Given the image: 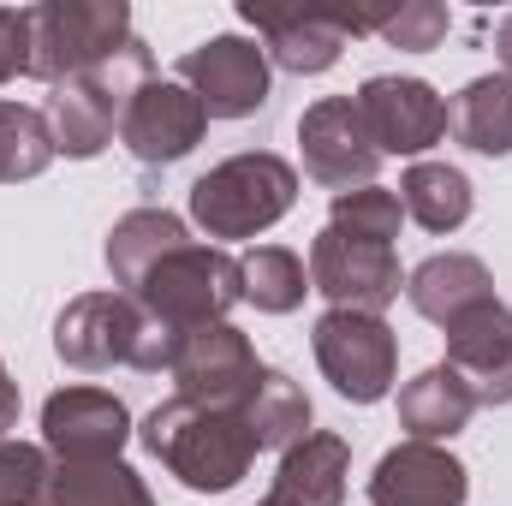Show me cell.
Returning <instances> with one entry per match:
<instances>
[{
    "label": "cell",
    "mask_w": 512,
    "mask_h": 506,
    "mask_svg": "<svg viewBox=\"0 0 512 506\" xmlns=\"http://www.w3.org/2000/svg\"><path fill=\"white\" fill-rule=\"evenodd\" d=\"M298 203V167L280 161L274 149H245V155H227L215 161L197 185H191V221L215 239V245H233V239H256L268 227H280Z\"/></svg>",
    "instance_id": "3957f363"
},
{
    "label": "cell",
    "mask_w": 512,
    "mask_h": 506,
    "mask_svg": "<svg viewBox=\"0 0 512 506\" xmlns=\"http://www.w3.org/2000/svg\"><path fill=\"white\" fill-rule=\"evenodd\" d=\"M399 209L423 227V233H459L477 209V191L459 167L447 161H411L399 179Z\"/></svg>",
    "instance_id": "603a6c76"
},
{
    "label": "cell",
    "mask_w": 512,
    "mask_h": 506,
    "mask_svg": "<svg viewBox=\"0 0 512 506\" xmlns=\"http://www.w3.org/2000/svg\"><path fill=\"white\" fill-rule=\"evenodd\" d=\"M179 84L209 108V120H251L268 108L274 66L251 36H209L179 54Z\"/></svg>",
    "instance_id": "52a82bcc"
},
{
    "label": "cell",
    "mask_w": 512,
    "mask_h": 506,
    "mask_svg": "<svg viewBox=\"0 0 512 506\" xmlns=\"http://www.w3.org/2000/svg\"><path fill=\"white\" fill-rule=\"evenodd\" d=\"M126 298H137L143 316L167 322L173 334H191V328H209V322H227L233 304H245V280H239V256H227L221 245H185V251L161 256Z\"/></svg>",
    "instance_id": "277c9868"
},
{
    "label": "cell",
    "mask_w": 512,
    "mask_h": 506,
    "mask_svg": "<svg viewBox=\"0 0 512 506\" xmlns=\"http://www.w3.org/2000/svg\"><path fill=\"white\" fill-rule=\"evenodd\" d=\"M447 131H453L459 149H471V155H489V161L512 155V78L507 72L471 78V84L447 102Z\"/></svg>",
    "instance_id": "7402d4cb"
},
{
    "label": "cell",
    "mask_w": 512,
    "mask_h": 506,
    "mask_svg": "<svg viewBox=\"0 0 512 506\" xmlns=\"http://www.w3.org/2000/svg\"><path fill=\"white\" fill-rule=\"evenodd\" d=\"M42 506H155V495L126 459H96V465H54Z\"/></svg>",
    "instance_id": "d4e9b609"
},
{
    "label": "cell",
    "mask_w": 512,
    "mask_h": 506,
    "mask_svg": "<svg viewBox=\"0 0 512 506\" xmlns=\"http://www.w3.org/2000/svg\"><path fill=\"white\" fill-rule=\"evenodd\" d=\"M167 376L179 381V399H191V405L239 411L251 399V387L262 381V364H256V346L233 322H209V328H191L179 340Z\"/></svg>",
    "instance_id": "4fadbf2b"
},
{
    "label": "cell",
    "mask_w": 512,
    "mask_h": 506,
    "mask_svg": "<svg viewBox=\"0 0 512 506\" xmlns=\"http://www.w3.org/2000/svg\"><path fill=\"white\" fill-rule=\"evenodd\" d=\"M131 435V411L120 393L108 387H60L42 399V447L54 453V465H96V459H120Z\"/></svg>",
    "instance_id": "7c38bea8"
},
{
    "label": "cell",
    "mask_w": 512,
    "mask_h": 506,
    "mask_svg": "<svg viewBox=\"0 0 512 506\" xmlns=\"http://www.w3.org/2000/svg\"><path fill=\"white\" fill-rule=\"evenodd\" d=\"M256 506H286V501H274V495H268V501H256Z\"/></svg>",
    "instance_id": "836d02e7"
},
{
    "label": "cell",
    "mask_w": 512,
    "mask_h": 506,
    "mask_svg": "<svg viewBox=\"0 0 512 506\" xmlns=\"http://www.w3.org/2000/svg\"><path fill=\"white\" fill-rule=\"evenodd\" d=\"M18 429V381H12V370L0 364V441Z\"/></svg>",
    "instance_id": "1f68e13d"
},
{
    "label": "cell",
    "mask_w": 512,
    "mask_h": 506,
    "mask_svg": "<svg viewBox=\"0 0 512 506\" xmlns=\"http://www.w3.org/2000/svg\"><path fill=\"white\" fill-rule=\"evenodd\" d=\"M239 411H245V423H251V435H256L262 453H268V447L286 453V447H298V441L310 435V393L286 376V370H262V381L251 387V399H245Z\"/></svg>",
    "instance_id": "cb8c5ba5"
},
{
    "label": "cell",
    "mask_w": 512,
    "mask_h": 506,
    "mask_svg": "<svg viewBox=\"0 0 512 506\" xmlns=\"http://www.w3.org/2000/svg\"><path fill=\"white\" fill-rule=\"evenodd\" d=\"M239 280H245V304H256L262 316H292L310 292V268L286 245H256L239 256Z\"/></svg>",
    "instance_id": "484cf974"
},
{
    "label": "cell",
    "mask_w": 512,
    "mask_h": 506,
    "mask_svg": "<svg viewBox=\"0 0 512 506\" xmlns=\"http://www.w3.org/2000/svg\"><path fill=\"white\" fill-rule=\"evenodd\" d=\"M405 298L423 322L447 328L453 316H465L471 304L495 298V274L483 256H465V251H441V256H423L411 274H405Z\"/></svg>",
    "instance_id": "d6986e66"
},
{
    "label": "cell",
    "mask_w": 512,
    "mask_h": 506,
    "mask_svg": "<svg viewBox=\"0 0 512 506\" xmlns=\"http://www.w3.org/2000/svg\"><path fill=\"white\" fill-rule=\"evenodd\" d=\"M30 78V6H0V84Z\"/></svg>",
    "instance_id": "4dcf8cb0"
},
{
    "label": "cell",
    "mask_w": 512,
    "mask_h": 506,
    "mask_svg": "<svg viewBox=\"0 0 512 506\" xmlns=\"http://www.w3.org/2000/svg\"><path fill=\"white\" fill-rule=\"evenodd\" d=\"M447 30H453V12L441 0H405L393 12H376V36L399 54H429L447 42Z\"/></svg>",
    "instance_id": "f1b7e54d"
},
{
    "label": "cell",
    "mask_w": 512,
    "mask_h": 506,
    "mask_svg": "<svg viewBox=\"0 0 512 506\" xmlns=\"http://www.w3.org/2000/svg\"><path fill=\"white\" fill-rule=\"evenodd\" d=\"M143 322L149 316L137 310V298H126V292H78L54 316V352H60L66 370H84V376L114 370V364L131 370Z\"/></svg>",
    "instance_id": "30bf717a"
},
{
    "label": "cell",
    "mask_w": 512,
    "mask_h": 506,
    "mask_svg": "<svg viewBox=\"0 0 512 506\" xmlns=\"http://www.w3.org/2000/svg\"><path fill=\"white\" fill-rule=\"evenodd\" d=\"M203 131H209V108L179 78H149L120 120V143L137 167H173L203 143Z\"/></svg>",
    "instance_id": "5bb4252c"
},
{
    "label": "cell",
    "mask_w": 512,
    "mask_h": 506,
    "mask_svg": "<svg viewBox=\"0 0 512 506\" xmlns=\"http://www.w3.org/2000/svg\"><path fill=\"white\" fill-rule=\"evenodd\" d=\"M54 477V453L36 441H0V506H42Z\"/></svg>",
    "instance_id": "f546056e"
},
{
    "label": "cell",
    "mask_w": 512,
    "mask_h": 506,
    "mask_svg": "<svg viewBox=\"0 0 512 506\" xmlns=\"http://www.w3.org/2000/svg\"><path fill=\"white\" fill-rule=\"evenodd\" d=\"M191 245V227L173 215V209H155V203H143V209H131L120 215L114 227H108V245H102V262H108V274H114V286L131 292L161 256L185 251Z\"/></svg>",
    "instance_id": "ffe728a7"
},
{
    "label": "cell",
    "mask_w": 512,
    "mask_h": 506,
    "mask_svg": "<svg viewBox=\"0 0 512 506\" xmlns=\"http://www.w3.org/2000/svg\"><path fill=\"white\" fill-rule=\"evenodd\" d=\"M495 54H501V72L512 78V12L495 24Z\"/></svg>",
    "instance_id": "d6a6232c"
},
{
    "label": "cell",
    "mask_w": 512,
    "mask_h": 506,
    "mask_svg": "<svg viewBox=\"0 0 512 506\" xmlns=\"http://www.w3.org/2000/svg\"><path fill=\"white\" fill-rule=\"evenodd\" d=\"M310 292H322L328 310L382 316L387 304L405 292L399 251L393 245H370V239H346V233L322 227L316 245H310Z\"/></svg>",
    "instance_id": "9c48e42d"
},
{
    "label": "cell",
    "mask_w": 512,
    "mask_h": 506,
    "mask_svg": "<svg viewBox=\"0 0 512 506\" xmlns=\"http://www.w3.org/2000/svg\"><path fill=\"white\" fill-rule=\"evenodd\" d=\"M471 417H477V399L459 381V370H447V364H429L423 376H411L399 387V429H405V441H435L441 447Z\"/></svg>",
    "instance_id": "44dd1931"
},
{
    "label": "cell",
    "mask_w": 512,
    "mask_h": 506,
    "mask_svg": "<svg viewBox=\"0 0 512 506\" xmlns=\"http://www.w3.org/2000/svg\"><path fill=\"white\" fill-rule=\"evenodd\" d=\"M155 78V54L143 36H131L126 48H114L102 66L66 78L48 90V131H54V149L72 155V161H96L114 137H120V120H126L131 96Z\"/></svg>",
    "instance_id": "7a4b0ae2"
},
{
    "label": "cell",
    "mask_w": 512,
    "mask_h": 506,
    "mask_svg": "<svg viewBox=\"0 0 512 506\" xmlns=\"http://www.w3.org/2000/svg\"><path fill=\"white\" fill-rule=\"evenodd\" d=\"M328 227L346 233V239H370V245H393L399 227H405V209H399V191L387 185H364V191H340L328 203Z\"/></svg>",
    "instance_id": "83f0119b"
},
{
    "label": "cell",
    "mask_w": 512,
    "mask_h": 506,
    "mask_svg": "<svg viewBox=\"0 0 512 506\" xmlns=\"http://www.w3.org/2000/svg\"><path fill=\"white\" fill-rule=\"evenodd\" d=\"M126 42H131L126 0H42V6H30V78H42L48 90L102 66Z\"/></svg>",
    "instance_id": "5b68a950"
},
{
    "label": "cell",
    "mask_w": 512,
    "mask_h": 506,
    "mask_svg": "<svg viewBox=\"0 0 512 506\" xmlns=\"http://www.w3.org/2000/svg\"><path fill=\"white\" fill-rule=\"evenodd\" d=\"M54 131L42 108H24V102H0V185H24V179H42L54 167Z\"/></svg>",
    "instance_id": "4316f807"
},
{
    "label": "cell",
    "mask_w": 512,
    "mask_h": 506,
    "mask_svg": "<svg viewBox=\"0 0 512 506\" xmlns=\"http://www.w3.org/2000/svg\"><path fill=\"white\" fill-rule=\"evenodd\" d=\"M471 471L435 441H399L370 471V506H465Z\"/></svg>",
    "instance_id": "e0dca14e"
},
{
    "label": "cell",
    "mask_w": 512,
    "mask_h": 506,
    "mask_svg": "<svg viewBox=\"0 0 512 506\" xmlns=\"http://www.w3.org/2000/svg\"><path fill=\"white\" fill-rule=\"evenodd\" d=\"M447 370L471 387L477 405H512V310L501 298L471 304L447 328Z\"/></svg>",
    "instance_id": "2e32d148"
},
{
    "label": "cell",
    "mask_w": 512,
    "mask_h": 506,
    "mask_svg": "<svg viewBox=\"0 0 512 506\" xmlns=\"http://www.w3.org/2000/svg\"><path fill=\"white\" fill-rule=\"evenodd\" d=\"M346 483H352V447L334 429H310L298 447L280 453L274 471V501L286 506H346Z\"/></svg>",
    "instance_id": "ac0fdd59"
},
{
    "label": "cell",
    "mask_w": 512,
    "mask_h": 506,
    "mask_svg": "<svg viewBox=\"0 0 512 506\" xmlns=\"http://www.w3.org/2000/svg\"><path fill=\"white\" fill-rule=\"evenodd\" d=\"M137 441L149 459L167 465V477H179L191 495H227L251 477L256 465V435L245 411H221V405H191V399H167L137 423Z\"/></svg>",
    "instance_id": "6da1fadb"
},
{
    "label": "cell",
    "mask_w": 512,
    "mask_h": 506,
    "mask_svg": "<svg viewBox=\"0 0 512 506\" xmlns=\"http://www.w3.org/2000/svg\"><path fill=\"white\" fill-rule=\"evenodd\" d=\"M245 18H251L268 66H280L292 78H322L328 66H340V54H346L352 36L376 30V12L340 18V12H256L251 6Z\"/></svg>",
    "instance_id": "9a60e30c"
},
{
    "label": "cell",
    "mask_w": 512,
    "mask_h": 506,
    "mask_svg": "<svg viewBox=\"0 0 512 506\" xmlns=\"http://www.w3.org/2000/svg\"><path fill=\"white\" fill-rule=\"evenodd\" d=\"M358 114H364V126H370V143L387 155H429L441 137H447V102H441V90L435 84H423V78H399V72H376V78H364L358 84Z\"/></svg>",
    "instance_id": "8fae6325"
},
{
    "label": "cell",
    "mask_w": 512,
    "mask_h": 506,
    "mask_svg": "<svg viewBox=\"0 0 512 506\" xmlns=\"http://www.w3.org/2000/svg\"><path fill=\"white\" fill-rule=\"evenodd\" d=\"M298 149H304V173L322 191H364L382 173V149L370 143V126L358 114L352 96H322L298 114Z\"/></svg>",
    "instance_id": "ba28073f"
},
{
    "label": "cell",
    "mask_w": 512,
    "mask_h": 506,
    "mask_svg": "<svg viewBox=\"0 0 512 506\" xmlns=\"http://www.w3.org/2000/svg\"><path fill=\"white\" fill-rule=\"evenodd\" d=\"M310 346H316V364L328 387L352 405H376L393 393L399 376V334L387 328L382 316H364V310H322L316 328H310Z\"/></svg>",
    "instance_id": "8992f818"
}]
</instances>
